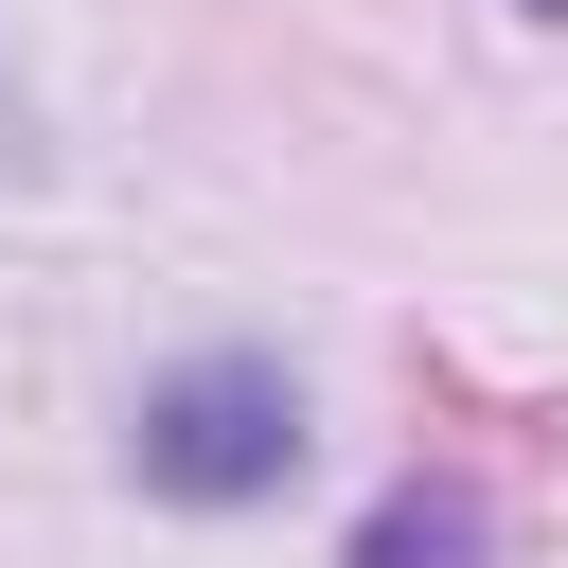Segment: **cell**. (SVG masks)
<instances>
[{"label": "cell", "mask_w": 568, "mask_h": 568, "mask_svg": "<svg viewBox=\"0 0 568 568\" xmlns=\"http://www.w3.org/2000/svg\"><path fill=\"white\" fill-rule=\"evenodd\" d=\"M355 568H479V497H444V479H408L373 532H355Z\"/></svg>", "instance_id": "cell-2"}, {"label": "cell", "mask_w": 568, "mask_h": 568, "mask_svg": "<svg viewBox=\"0 0 568 568\" xmlns=\"http://www.w3.org/2000/svg\"><path fill=\"white\" fill-rule=\"evenodd\" d=\"M124 444H142L160 497H266V479H302V390H284L266 355H195V373L142 390Z\"/></svg>", "instance_id": "cell-1"}, {"label": "cell", "mask_w": 568, "mask_h": 568, "mask_svg": "<svg viewBox=\"0 0 568 568\" xmlns=\"http://www.w3.org/2000/svg\"><path fill=\"white\" fill-rule=\"evenodd\" d=\"M532 18H568V0H532Z\"/></svg>", "instance_id": "cell-3"}]
</instances>
